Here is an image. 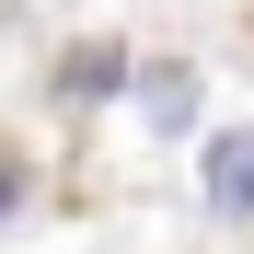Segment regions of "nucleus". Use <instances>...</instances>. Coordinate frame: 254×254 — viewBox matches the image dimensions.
I'll use <instances>...</instances> for the list:
<instances>
[{
	"instance_id": "obj_1",
	"label": "nucleus",
	"mask_w": 254,
	"mask_h": 254,
	"mask_svg": "<svg viewBox=\"0 0 254 254\" xmlns=\"http://www.w3.org/2000/svg\"><path fill=\"white\" fill-rule=\"evenodd\" d=\"M196 185H208V220L220 231H254V127H208Z\"/></svg>"
},
{
	"instance_id": "obj_2",
	"label": "nucleus",
	"mask_w": 254,
	"mask_h": 254,
	"mask_svg": "<svg viewBox=\"0 0 254 254\" xmlns=\"http://www.w3.org/2000/svg\"><path fill=\"white\" fill-rule=\"evenodd\" d=\"M139 127H150V139H185V127H196V69L185 58H150L139 69Z\"/></svg>"
},
{
	"instance_id": "obj_3",
	"label": "nucleus",
	"mask_w": 254,
	"mask_h": 254,
	"mask_svg": "<svg viewBox=\"0 0 254 254\" xmlns=\"http://www.w3.org/2000/svg\"><path fill=\"white\" fill-rule=\"evenodd\" d=\"M116 81H127V58H116V47H69L58 93H69V104H93V93H116Z\"/></svg>"
}]
</instances>
